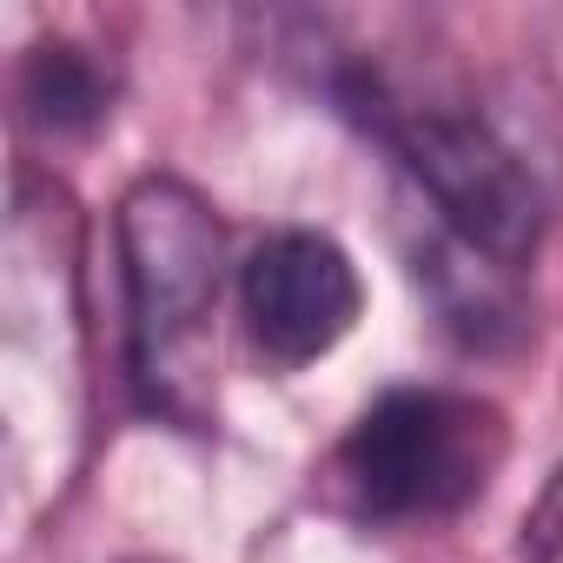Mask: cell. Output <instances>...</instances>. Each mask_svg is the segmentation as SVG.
I'll use <instances>...</instances> for the list:
<instances>
[{"instance_id":"obj_1","label":"cell","mask_w":563,"mask_h":563,"mask_svg":"<svg viewBox=\"0 0 563 563\" xmlns=\"http://www.w3.org/2000/svg\"><path fill=\"white\" fill-rule=\"evenodd\" d=\"M339 100L378 133L418 219V286L464 345H497L523 325V272L537 258L543 199L504 133L451 100H418L385 74H345Z\"/></svg>"},{"instance_id":"obj_2","label":"cell","mask_w":563,"mask_h":563,"mask_svg":"<svg viewBox=\"0 0 563 563\" xmlns=\"http://www.w3.org/2000/svg\"><path fill=\"white\" fill-rule=\"evenodd\" d=\"M120 292L126 372L153 418L206 431L219 411V292L225 232L173 173H146L120 199Z\"/></svg>"},{"instance_id":"obj_3","label":"cell","mask_w":563,"mask_h":563,"mask_svg":"<svg viewBox=\"0 0 563 563\" xmlns=\"http://www.w3.org/2000/svg\"><path fill=\"white\" fill-rule=\"evenodd\" d=\"M504 418L471 391L405 385L358 411L332 457L339 497L372 523H444L490 490Z\"/></svg>"},{"instance_id":"obj_4","label":"cell","mask_w":563,"mask_h":563,"mask_svg":"<svg viewBox=\"0 0 563 563\" xmlns=\"http://www.w3.org/2000/svg\"><path fill=\"white\" fill-rule=\"evenodd\" d=\"M358 306H365V286L352 252L312 225H286L258 239L252 258L239 265V319L252 352L272 372H299L332 345H345V332L358 325Z\"/></svg>"},{"instance_id":"obj_5","label":"cell","mask_w":563,"mask_h":563,"mask_svg":"<svg viewBox=\"0 0 563 563\" xmlns=\"http://www.w3.org/2000/svg\"><path fill=\"white\" fill-rule=\"evenodd\" d=\"M27 113L34 126H54V133H74V126H93L107 113V74L80 54V47H41L27 60Z\"/></svg>"},{"instance_id":"obj_6","label":"cell","mask_w":563,"mask_h":563,"mask_svg":"<svg viewBox=\"0 0 563 563\" xmlns=\"http://www.w3.org/2000/svg\"><path fill=\"white\" fill-rule=\"evenodd\" d=\"M517 563H563V471L530 504V517L517 530Z\"/></svg>"}]
</instances>
